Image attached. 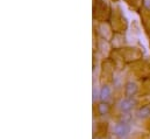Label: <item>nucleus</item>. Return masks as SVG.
Instances as JSON below:
<instances>
[{
	"instance_id": "obj_1",
	"label": "nucleus",
	"mask_w": 150,
	"mask_h": 139,
	"mask_svg": "<svg viewBox=\"0 0 150 139\" xmlns=\"http://www.w3.org/2000/svg\"><path fill=\"white\" fill-rule=\"evenodd\" d=\"M129 132H130V126L125 122L116 123L113 126V133L117 138H125V137H127L129 135Z\"/></svg>"
},
{
	"instance_id": "obj_2",
	"label": "nucleus",
	"mask_w": 150,
	"mask_h": 139,
	"mask_svg": "<svg viewBox=\"0 0 150 139\" xmlns=\"http://www.w3.org/2000/svg\"><path fill=\"white\" fill-rule=\"evenodd\" d=\"M135 105V101L133 98H128V97H125L122 100H120V102L117 103V107L121 112L126 113V112H129Z\"/></svg>"
},
{
	"instance_id": "obj_3",
	"label": "nucleus",
	"mask_w": 150,
	"mask_h": 139,
	"mask_svg": "<svg viewBox=\"0 0 150 139\" xmlns=\"http://www.w3.org/2000/svg\"><path fill=\"white\" fill-rule=\"evenodd\" d=\"M137 92H139V87L135 82L129 81V82L126 83V85H125V96L126 97L133 98Z\"/></svg>"
},
{
	"instance_id": "obj_4",
	"label": "nucleus",
	"mask_w": 150,
	"mask_h": 139,
	"mask_svg": "<svg viewBox=\"0 0 150 139\" xmlns=\"http://www.w3.org/2000/svg\"><path fill=\"white\" fill-rule=\"evenodd\" d=\"M112 96V90H111V87L110 85H103L101 89H100V92H99V98L101 100V102H106L111 98Z\"/></svg>"
},
{
	"instance_id": "obj_5",
	"label": "nucleus",
	"mask_w": 150,
	"mask_h": 139,
	"mask_svg": "<svg viewBox=\"0 0 150 139\" xmlns=\"http://www.w3.org/2000/svg\"><path fill=\"white\" fill-rule=\"evenodd\" d=\"M97 111H98V113L100 116H106L111 111V106H110L108 103H106V102H101V103H99L98 106H97Z\"/></svg>"
},
{
	"instance_id": "obj_6",
	"label": "nucleus",
	"mask_w": 150,
	"mask_h": 139,
	"mask_svg": "<svg viewBox=\"0 0 150 139\" xmlns=\"http://www.w3.org/2000/svg\"><path fill=\"white\" fill-rule=\"evenodd\" d=\"M150 116V105H144V106H141L139 110H137V117L141 118V119H146Z\"/></svg>"
},
{
	"instance_id": "obj_7",
	"label": "nucleus",
	"mask_w": 150,
	"mask_h": 139,
	"mask_svg": "<svg viewBox=\"0 0 150 139\" xmlns=\"http://www.w3.org/2000/svg\"><path fill=\"white\" fill-rule=\"evenodd\" d=\"M142 4H143V7L150 12V0H142Z\"/></svg>"
}]
</instances>
